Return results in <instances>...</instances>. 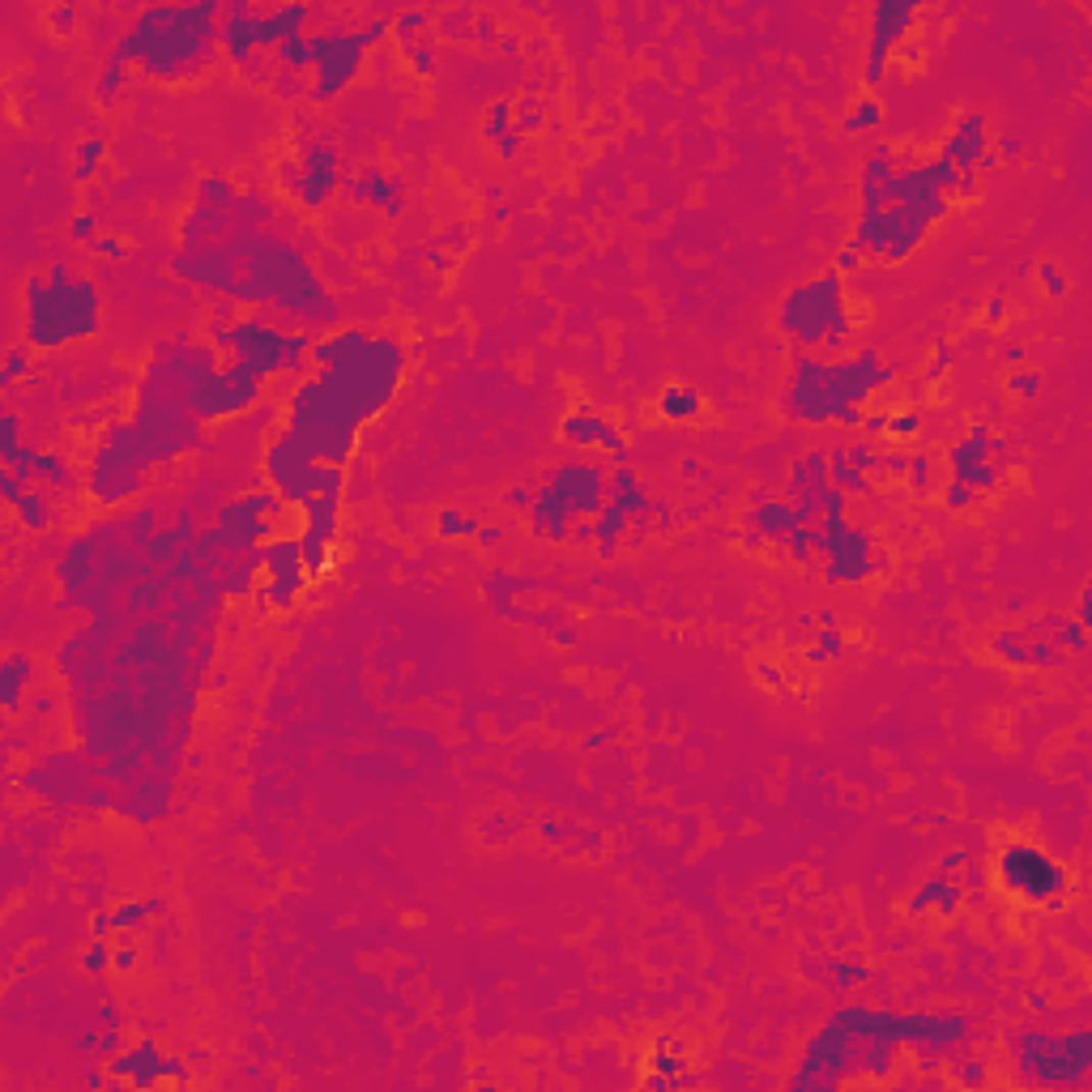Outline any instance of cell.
I'll return each mask as SVG.
<instances>
[{"mask_svg":"<svg viewBox=\"0 0 1092 1092\" xmlns=\"http://www.w3.org/2000/svg\"><path fill=\"white\" fill-rule=\"evenodd\" d=\"M176 269L184 278L201 282V287L227 291L244 303L274 299L278 307L303 316V320H334V299L325 295L316 274L307 269V260L291 248L274 240V235H256V244H227V248H209V252H188L176 260Z\"/></svg>","mask_w":1092,"mask_h":1092,"instance_id":"1","label":"cell"},{"mask_svg":"<svg viewBox=\"0 0 1092 1092\" xmlns=\"http://www.w3.org/2000/svg\"><path fill=\"white\" fill-rule=\"evenodd\" d=\"M13 508H17V516H21V526H27V530H43L47 520H52V508H47L43 491H27Z\"/></svg>","mask_w":1092,"mask_h":1092,"instance_id":"27","label":"cell"},{"mask_svg":"<svg viewBox=\"0 0 1092 1092\" xmlns=\"http://www.w3.org/2000/svg\"><path fill=\"white\" fill-rule=\"evenodd\" d=\"M103 329V303L94 282L52 269L27 282V346L56 350L68 342L94 338Z\"/></svg>","mask_w":1092,"mask_h":1092,"instance_id":"5","label":"cell"},{"mask_svg":"<svg viewBox=\"0 0 1092 1092\" xmlns=\"http://www.w3.org/2000/svg\"><path fill=\"white\" fill-rule=\"evenodd\" d=\"M917 17L913 5H896V0H884V5H875V35H871V68H866V82L875 86L884 78V60L888 52L896 47L900 31L909 27V21Z\"/></svg>","mask_w":1092,"mask_h":1092,"instance_id":"17","label":"cell"},{"mask_svg":"<svg viewBox=\"0 0 1092 1092\" xmlns=\"http://www.w3.org/2000/svg\"><path fill=\"white\" fill-rule=\"evenodd\" d=\"M0 671H5V687H0V696H5V708L13 713V708H17V696H21V683H27V675H31V657H27V653H9Z\"/></svg>","mask_w":1092,"mask_h":1092,"instance_id":"26","label":"cell"},{"mask_svg":"<svg viewBox=\"0 0 1092 1092\" xmlns=\"http://www.w3.org/2000/svg\"><path fill=\"white\" fill-rule=\"evenodd\" d=\"M265 474H269V483L274 491L282 495L287 504H307V500H316V495H329V491H342V465H325L316 461L307 448L282 427V432L269 440L265 448Z\"/></svg>","mask_w":1092,"mask_h":1092,"instance_id":"9","label":"cell"},{"mask_svg":"<svg viewBox=\"0 0 1092 1092\" xmlns=\"http://www.w3.org/2000/svg\"><path fill=\"white\" fill-rule=\"evenodd\" d=\"M559 436H563V444H577V448H606V453H614V457H624V453H628L624 436L614 432V427H610L598 410H589V406H581V410L567 414V418L559 423Z\"/></svg>","mask_w":1092,"mask_h":1092,"instance_id":"18","label":"cell"},{"mask_svg":"<svg viewBox=\"0 0 1092 1092\" xmlns=\"http://www.w3.org/2000/svg\"><path fill=\"white\" fill-rule=\"evenodd\" d=\"M146 465H154V461L146 457V448H141L133 423H120V427H111V432L103 436L86 487H90V495L99 504H120V500H129L133 491H141V483H146Z\"/></svg>","mask_w":1092,"mask_h":1092,"instance_id":"10","label":"cell"},{"mask_svg":"<svg viewBox=\"0 0 1092 1092\" xmlns=\"http://www.w3.org/2000/svg\"><path fill=\"white\" fill-rule=\"evenodd\" d=\"M820 657H837L841 653V636L833 632V628H824V636H820V649H815Z\"/></svg>","mask_w":1092,"mask_h":1092,"instance_id":"40","label":"cell"},{"mask_svg":"<svg viewBox=\"0 0 1092 1092\" xmlns=\"http://www.w3.org/2000/svg\"><path fill=\"white\" fill-rule=\"evenodd\" d=\"M700 410H704V397L692 385H666L657 397V414L666 423H692L700 418Z\"/></svg>","mask_w":1092,"mask_h":1092,"instance_id":"22","label":"cell"},{"mask_svg":"<svg viewBox=\"0 0 1092 1092\" xmlns=\"http://www.w3.org/2000/svg\"><path fill=\"white\" fill-rule=\"evenodd\" d=\"M777 329L790 334L798 346H824L841 350L849 342V312H845V291L841 274H820L811 282L794 287L777 307Z\"/></svg>","mask_w":1092,"mask_h":1092,"instance_id":"8","label":"cell"},{"mask_svg":"<svg viewBox=\"0 0 1092 1092\" xmlns=\"http://www.w3.org/2000/svg\"><path fill=\"white\" fill-rule=\"evenodd\" d=\"M312 363L320 367L316 371L320 385L363 423V418H376L393 401L401 371H406V350L389 334L342 329V334L316 342Z\"/></svg>","mask_w":1092,"mask_h":1092,"instance_id":"3","label":"cell"},{"mask_svg":"<svg viewBox=\"0 0 1092 1092\" xmlns=\"http://www.w3.org/2000/svg\"><path fill=\"white\" fill-rule=\"evenodd\" d=\"M947 363H952V350H947V342H943V346H939V354H935V367H931V376H939Z\"/></svg>","mask_w":1092,"mask_h":1092,"instance_id":"48","label":"cell"},{"mask_svg":"<svg viewBox=\"0 0 1092 1092\" xmlns=\"http://www.w3.org/2000/svg\"><path fill=\"white\" fill-rule=\"evenodd\" d=\"M917 432H922V414H917V410L888 414V432H884V436H892V440H909V436H917Z\"/></svg>","mask_w":1092,"mask_h":1092,"instance_id":"30","label":"cell"},{"mask_svg":"<svg viewBox=\"0 0 1092 1092\" xmlns=\"http://www.w3.org/2000/svg\"><path fill=\"white\" fill-rule=\"evenodd\" d=\"M1041 287H1046V295H1050V299L1066 295V278L1058 274V265H1054V260H1046V265H1041Z\"/></svg>","mask_w":1092,"mask_h":1092,"instance_id":"35","label":"cell"},{"mask_svg":"<svg viewBox=\"0 0 1092 1092\" xmlns=\"http://www.w3.org/2000/svg\"><path fill=\"white\" fill-rule=\"evenodd\" d=\"M751 526H755V534L759 538H790L802 520H798V508L790 504V500H773V504H759V508H751Z\"/></svg>","mask_w":1092,"mask_h":1092,"instance_id":"21","label":"cell"},{"mask_svg":"<svg viewBox=\"0 0 1092 1092\" xmlns=\"http://www.w3.org/2000/svg\"><path fill=\"white\" fill-rule=\"evenodd\" d=\"M990 448H1003V440L990 436V427L978 423L969 432V440L947 448V461H952V479L964 483L969 491H994L999 487V465L990 461Z\"/></svg>","mask_w":1092,"mask_h":1092,"instance_id":"14","label":"cell"},{"mask_svg":"<svg viewBox=\"0 0 1092 1092\" xmlns=\"http://www.w3.org/2000/svg\"><path fill=\"white\" fill-rule=\"evenodd\" d=\"M880 115H884L880 103H875V99H862L858 111H849V115H845V133H866V129L880 125Z\"/></svg>","mask_w":1092,"mask_h":1092,"instance_id":"29","label":"cell"},{"mask_svg":"<svg viewBox=\"0 0 1092 1092\" xmlns=\"http://www.w3.org/2000/svg\"><path fill=\"white\" fill-rule=\"evenodd\" d=\"M837 978H841V986H853V982H866V969H862V964H841V969H837Z\"/></svg>","mask_w":1092,"mask_h":1092,"instance_id":"43","label":"cell"},{"mask_svg":"<svg viewBox=\"0 0 1092 1092\" xmlns=\"http://www.w3.org/2000/svg\"><path fill=\"white\" fill-rule=\"evenodd\" d=\"M21 367H27V350H13L9 363H5V385H13V380L21 376Z\"/></svg>","mask_w":1092,"mask_h":1092,"instance_id":"42","label":"cell"},{"mask_svg":"<svg viewBox=\"0 0 1092 1092\" xmlns=\"http://www.w3.org/2000/svg\"><path fill=\"white\" fill-rule=\"evenodd\" d=\"M858 265H862V252H858V248H845V252L837 256V274H853Z\"/></svg>","mask_w":1092,"mask_h":1092,"instance_id":"41","label":"cell"},{"mask_svg":"<svg viewBox=\"0 0 1092 1092\" xmlns=\"http://www.w3.org/2000/svg\"><path fill=\"white\" fill-rule=\"evenodd\" d=\"M994 871H999L1003 892L1025 900V905H1058L1062 892H1066L1062 862H1054L1046 849L1025 845V841L1007 845L999 853V862H994Z\"/></svg>","mask_w":1092,"mask_h":1092,"instance_id":"11","label":"cell"},{"mask_svg":"<svg viewBox=\"0 0 1092 1092\" xmlns=\"http://www.w3.org/2000/svg\"><path fill=\"white\" fill-rule=\"evenodd\" d=\"M111 1076H120L137 1088H154L158 1080H171V1084H188V1072L180 1058H162V1050L154 1041H137V1046L111 1062Z\"/></svg>","mask_w":1092,"mask_h":1092,"instance_id":"16","label":"cell"},{"mask_svg":"<svg viewBox=\"0 0 1092 1092\" xmlns=\"http://www.w3.org/2000/svg\"><path fill=\"white\" fill-rule=\"evenodd\" d=\"M90 248L99 252V256H111V260H120V256L129 252L120 240H111V235H99V240H90Z\"/></svg>","mask_w":1092,"mask_h":1092,"instance_id":"38","label":"cell"},{"mask_svg":"<svg viewBox=\"0 0 1092 1092\" xmlns=\"http://www.w3.org/2000/svg\"><path fill=\"white\" fill-rule=\"evenodd\" d=\"M973 500H978V491H969L964 483H947V491H943V504L952 508V512H964V508H973Z\"/></svg>","mask_w":1092,"mask_h":1092,"instance_id":"33","label":"cell"},{"mask_svg":"<svg viewBox=\"0 0 1092 1092\" xmlns=\"http://www.w3.org/2000/svg\"><path fill=\"white\" fill-rule=\"evenodd\" d=\"M546 487H551L563 508L573 512V516H598L602 508V495H606V474L598 465H589V461H563L555 465L551 474H546Z\"/></svg>","mask_w":1092,"mask_h":1092,"instance_id":"13","label":"cell"},{"mask_svg":"<svg viewBox=\"0 0 1092 1092\" xmlns=\"http://www.w3.org/2000/svg\"><path fill=\"white\" fill-rule=\"evenodd\" d=\"M99 158H103V137L82 141V146H78V180H90L94 167H99Z\"/></svg>","mask_w":1092,"mask_h":1092,"instance_id":"32","label":"cell"},{"mask_svg":"<svg viewBox=\"0 0 1092 1092\" xmlns=\"http://www.w3.org/2000/svg\"><path fill=\"white\" fill-rule=\"evenodd\" d=\"M1037 389H1041V376H1037V371H1015V376H1011V393H1020V397H1037Z\"/></svg>","mask_w":1092,"mask_h":1092,"instance_id":"37","label":"cell"},{"mask_svg":"<svg viewBox=\"0 0 1092 1092\" xmlns=\"http://www.w3.org/2000/svg\"><path fill=\"white\" fill-rule=\"evenodd\" d=\"M526 516H530L534 538H546V542H567V538H573V520L577 516L563 508V500L546 483L534 491V504H530Z\"/></svg>","mask_w":1092,"mask_h":1092,"instance_id":"19","label":"cell"},{"mask_svg":"<svg viewBox=\"0 0 1092 1092\" xmlns=\"http://www.w3.org/2000/svg\"><path fill=\"white\" fill-rule=\"evenodd\" d=\"M828 483H833L841 495H866L871 491V474H862L858 465L849 461L845 448H837V453L828 457Z\"/></svg>","mask_w":1092,"mask_h":1092,"instance_id":"23","label":"cell"},{"mask_svg":"<svg viewBox=\"0 0 1092 1092\" xmlns=\"http://www.w3.org/2000/svg\"><path fill=\"white\" fill-rule=\"evenodd\" d=\"M213 17L218 5H154L141 9L137 21L125 31V39L115 43V52L107 56V68L94 94L107 103L120 90L125 64H141V73H150L158 82H180V78H197L213 56Z\"/></svg>","mask_w":1092,"mask_h":1092,"instance_id":"2","label":"cell"},{"mask_svg":"<svg viewBox=\"0 0 1092 1092\" xmlns=\"http://www.w3.org/2000/svg\"><path fill=\"white\" fill-rule=\"evenodd\" d=\"M389 31V21L380 17L371 21L367 31L359 35H338V31H329V35H312V68H316V86H312V99L325 103V99H334V94H342L354 73H359V64H363V52L367 47Z\"/></svg>","mask_w":1092,"mask_h":1092,"instance_id":"12","label":"cell"},{"mask_svg":"<svg viewBox=\"0 0 1092 1092\" xmlns=\"http://www.w3.org/2000/svg\"><path fill=\"white\" fill-rule=\"evenodd\" d=\"M209 338L227 359L248 363L260 376L274 371H303L312 363L316 342L307 334H278L274 325L252 320V316H231V307H222L218 316L209 320Z\"/></svg>","mask_w":1092,"mask_h":1092,"instance_id":"7","label":"cell"},{"mask_svg":"<svg viewBox=\"0 0 1092 1092\" xmlns=\"http://www.w3.org/2000/svg\"><path fill=\"white\" fill-rule=\"evenodd\" d=\"M107 964H111L107 943H103V939H94V943L86 947V960H82V969H86V973H99V969H107Z\"/></svg>","mask_w":1092,"mask_h":1092,"instance_id":"36","label":"cell"},{"mask_svg":"<svg viewBox=\"0 0 1092 1092\" xmlns=\"http://www.w3.org/2000/svg\"><path fill=\"white\" fill-rule=\"evenodd\" d=\"M111 964L120 969V973H129V969L137 964V952H133V947H120V952H115V960H111Z\"/></svg>","mask_w":1092,"mask_h":1092,"instance_id":"46","label":"cell"},{"mask_svg":"<svg viewBox=\"0 0 1092 1092\" xmlns=\"http://www.w3.org/2000/svg\"><path fill=\"white\" fill-rule=\"evenodd\" d=\"M905 474H909V487H913V491H926V487H931V457H926V453H913L909 465H905Z\"/></svg>","mask_w":1092,"mask_h":1092,"instance_id":"34","label":"cell"},{"mask_svg":"<svg viewBox=\"0 0 1092 1092\" xmlns=\"http://www.w3.org/2000/svg\"><path fill=\"white\" fill-rule=\"evenodd\" d=\"M986 154H990L986 150V120L982 115H964V120L952 129V137H947L943 162H952L956 171H973Z\"/></svg>","mask_w":1092,"mask_h":1092,"instance_id":"20","label":"cell"},{"mask_svg":"<svg viewBox=\"0 0 1092 1092\" xmlns=\"http://www.w3.org/2000/svg\"><path fill=\"white\" fill-rule=\"evenodd\" d=\"M862 427L871 436H884L888 432V414H862Z\"/></svg>","mask_w":1092,"mask_h":1092,"instance_id":"44","label":"cell"},{"mask_svg":"<svg viewBox=\"0 0 1092 1092\" xmlns=\"http://www.w3.org/2000/svg\"><path fill=\"white\" fill-rule=\"evenodd\" d=\"M73 235H82L86 244H90V240H99V235H94V222H90V218H78V222H73Z\"/></svg>","mask_w":1092,"mask_h":1092,"instance_id":"47","label":"cell"},{"mask_svg":"<svg viewBox=\"0 0 1092 1092\" xmlns=\"http://www.w3.org/2000/svg\"><path fill=\"white\" fill-rule=\"evenodd\" d=\"M150 913H162V900H129V905L111 909V926H120V931H133V926H141Z\"/></svg>","mask_w":1092,"mask_h":1092,"instance_id":"28","label":"cell"},{"mask_svg":"<svg viewBox=\"0 0 1092 1092\" xmlns=\"http://www.w3.org/2000/svg\"><path fill=\"white\" fill-rule=\"evenodd\" d=\"M287 180H291L295 197L303 205H325L329 197L338 193V184H342V154L334 146H307L303 171L299 176H287Z\"/></svg>","mask_w":1092,"mask_h":1092,"instance_id":"15","label":"cell"},{"mask_svg":"<svg viewBox=\"0 0 1092 1092\" xmlns=\"http://www.w3.org/2000/svg\"><path fill=\"white\" fill-rule=\"evenodd\" d=\"M931 905H939L943 917H952L956 905H960V880H931V884H926V888L909 900V909H913V913L931 909Z\"/></svg>","mask_w":1092,"mask_h":1092,"instance_id":"24","label":"cell"},{"mask_svg":"<svg viewBox=\"0 0 1092 1092\" xmlns=\"http://www.w3.org/2000/svg\"><path fill=\"white\" fill-rule=\"evenodd\" d=\"M892 380V367L880 363L875 350H858L853 359H811L794 354L790 389L781 393V410L798 423H862V401Z\"/></svg>","mask_w":1092,"mask_h":1092,"instance_id":"4","label":"cell"},{"mask_svg":"<svg viewBox=\"0 0 1092 1092\" xmlns=\"http://www.w3.org/2000/svg\"><path fill=\"white\" fill-rule=\"evenodd\" d=\"M287 432L325 465H342L354 457L359 444V418H354L342 401L329 393L316 376H307L303 385L291 393L287 406Z\"/></svg>","mask_w":1092,"mask_h":1092,"instance_id":"6","label":"cell"},{"mask_svg":"<svg viewBox=\"0 0 1092 1092\" xmlns=\"http://www.w3.org/2000/svg\"><path fill=\"white\" fill-rule=\"evenodd\" d=\"M436 530H440L444 538H465V534H479V520H469V516H461V512H440Z\"/></svg>","mask_w":1092,"mask_h":1092,"instance_id":"31","label":"cell"},{"mask_svg":"<svg viewBox=\"0 0 1092 1092\" xmlns=\"http://www.w3.org/2000/svg\"><path fill=\"white\" fill-rule=\"evenodd\" d=\"M350 193L354 197H363V201H376V205H389V209H397V188L380 176L376 167H363L359 176L350 180Z\"/></svg>","mask_w":1092,"mask_h":1092,"instance_id":"25","label":"cell"},{"mask_svg":"<svg viewBox=\"0 0 1092 1092\" xmlns=\"http://www.w3.org/2000/svg\"><path fill=\"white\" fill-rule=\"evenodd\" d=\"M504 504H508V508H520V512H530V504H534V491H526V487H512V491L504 495Z\"/></svg>","mask_w":1092,"mask_h":1092,"instance_id":"39","label":"cell"},{"mask_svg":"<svg viewBox=\"0 0 1092 1092\" xmlns=\"http://www.w3.org/2000/svg\"><path fill=\"white\" fill-rule=\"evenodd\" d=\"M474 538H479L483 546H495V542L504 538V530H500V526H479V534H474Z\"/></svg>","mask_w":1092,"mask_h":1092,"instance_id":"45","label":"cell"}]
</instances>
